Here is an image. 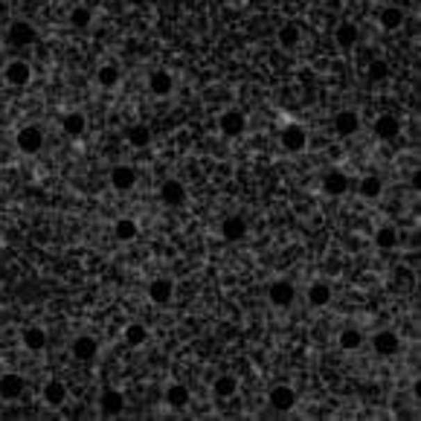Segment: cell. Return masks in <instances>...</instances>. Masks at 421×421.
<instances>
[{
  "label": "cell",
  "instance_id": "ac0fdd59",
  "mask_svg": "<svg viewBox=\"0 0 421 421\" xmlns=\"http://www.w3.org/2000/svg\"><path fill=\"white\" fill-rule=\"evenodd\" d=\"M99 410H102V415H122V410H125V395L117 393V390H105V393L99 395Z\"/></svg>",
  "mask_w": 421,
  "mask_h": 421
},
{
  "label": "cell",
  "instance_id": "f1b7e54d",
  "mask_svg": "<svg viewBox=\"0 0 421 421\" xmlns=\"http://www.w3.org/2000/svg\"><path fill=\"white\" fill-rule=\"evenodd\" d=\"M166 404L172 410H183L186 404H189V390L183 383H172L169 390H166Z\"/></svg>",
  "mask_w": 421,
  "mask_h": 421
},
{
  "label": "cell",
  "instance_id": "9a60e30c",
  "mask_svg": "<svg viewBox=\"0 0 421 421\" xmlns=\"http://www.w3.org/2000/svg\"><path fill=\"white\" fill-rule=\"evenodd\" d=\"M172 297H174V282L172 279H151V285H149V299L151 302H157V305H169L172 302Z\"/></svg>",
  "mask_w": 421,
  "mask_h": 421
},
{
  "label": "cell",
  "instance_id": "d6986e66",
  "mask_svg": "<svg viewBox=\"0 0 421 421\" xmlns=\"http://www.w3.org/2000/svg\"><path fill=\"white\" fill-rule=\"evenodd\" d=\"M137 183V172L131 166H117L110 172V186L117 192H131Z\"/></svg>",
  "mask_w": 421,
  "mask_h": 421
},
{
  "label": "cell",
  "instance_id": "f35d334b",
  "mask_svg": "<svg viewBox=\"0 0 421 421\" xmlns=\"http://www.w3.org/2000/svg\"><path fill=\"white\" fill-rule=\"evenodd\" d=\"M413 186H421V172H418V169L413 172Z\"/></svg>",
  "mask_w": 421,
  "mask_h": 421
},
{
  "label": "cell",
  "instance_id": "d6a6232c",
  "mask_svg": "<svg viewBox=\"0 0 421 421\" xmlns=\"http://www.w3.org/2000/svg\"><path fill=\"white\" fill-rule=\"evenodd\" d=\"M375 245H378L381 250H395V245H398V230H395V226H381V230L375 233Z\"/></svg>",
  "mask_w": 421,
  "mask_h": 421
},
{
  "label": "cell",
  "instance_id": "ffe728a7",
  "mask_svg": "<svg viewBox=\"0 0 421 421\" xmlns=\"http://www.w3.org/2000/svg\"><path fill=\"white\" fill-rule=\"evenodd\" d=\"M160 201L166 206H181L186 201V186L181 181H166L163 189H160Z\"/></svg>",
  "mask_w": 421,
  "mask_h": 421
},
{
  "label": "cell",
  "instance_id": "44dd1931",
  "mask_svg": "<svg viewBox=\"0 0 421 421\" xmlns=\"http://www.w3.org/2000/svg\"><path fill=\"white\" fill-rule=\"evenodd\" d=\"M322 189H326V195L331 198H340L349 192V177L343 172H329L326 177H322Z\"/></svg>",
  "mask_w": 421,
  "mask_h": 421
},
{
  "label": "cell",
  "instance_id": "5b68a950",
  "mask_svg": "<svg viewBox=\"0 0 421 421\" xmlns=\"http://www.w3.org/2000/svg\"><path fill=\"white\" fill-rule=\"evenodd\" d=\"M267 299L276 305V308H290V305H294V299H297V288L290 285L288 279H276V282L267 288Z\"/></svg>",
  "mask_w": 421,
  "mask_h": 421
},
{
  "label": "cell",
  "instance_id": "7a4b0ae2",
  "mask_svg": "<svg viewBox=\"0 0 421 421\" xmlns=\"http://www.w3.org/2000/svg\"><path fill=\"white\" fill-rule=\"evenodd\" d=\"M15 145L24 154H38L44 149V131L38 125H24L18 134H15Z\"/></svg>",
  "mask_w": 421,
  "mask_h": 421
},
{
  "label": "cell",
  "instance_id": "4316f807",
  "mask_svg": "<svg viewBox=\"0 0 421 421\" xmlns=\"http://www.w3.org/2000/svg\"><path fill=\"white\" fill-rule=\"evenodd\" d=\"M378 24L383 26V29H401L404 26V9H398V6H383L381 9V15H378Z\"/></svg>",
  "mask_w": 421,
  "mask_h": 421
},
{
  "label": "cell",
  "instance_id": "8d00e7d4",
  "mask_svg": "<svg viewBox=\"0 0 421 421\" xmlns=\"http://www.w3.org/2000/svg\"><path fill=\"white\" fill-rule=\"evenodd\" d=\"M369 82H386L390 79V64H386L383 58H375V61H369Z\"/></svg>",
  "mask_w": 421,
  "mask_h": 421
},
{
  "label": "cell",
  "instance_id": "30bf717a",
  "mask_svg": "<svg viewBox=\"0 0 421 421\" xmlns=\"http://www.w3.org/2000/svg\"><path fill=\"white\" fill-rule=\"evenodd\" d=\"M372 349H375V354H381V358H393V354L401 349V340L395 331H378L375 337H372Z\"/></svg>",
  "mask_w": 421,
  "mask_h": 421
},
{
  "label": "cell",
  "instance_id": "5bb4252c",
  "mask_svg": "<svg viewBox=\"0 0 421 421\" xmlns=\"http://www.w3.org/2000/svg\"><path fill=\"white\" fill-rule=\"evenodd\" d=\"M172 90H174V76L169 70H154L149 76V93L163 99V96H172Z\"/></svg>",
  "mask_w": 421,
  "mask_h": 421
},
{
  "label": "cell",
  "instance_id": "e575fe53",
  "mask_svg": "<svg viewBox=\"0 0 421 421\" xmlns=\"http://www.w3.org/2000/svg\"><path fill=\"white\" fill-rule=\"evenodd\" d=\"M67 21H70V26H76V29H88V26L93 24V12H90L88 6H73Z\"/></svg>",
  "mask_w": 421,
  "mask_h": 421
},
{
  "label": "cell",
  "instance_id": "74e56055",
  "mask_svg": "<svg viewBox=\"0 0 421 421\" xmlns=\"http://www.w3.org/2000/svg\"><path fill=\"white\" fill-rule=\"evenodd\" d=\"M395 279H398V282H404V285H413L415 273H413L410 267H395Z\"/></svg>",
  "mask_w": 421,
  "mask_h": 421
},
{
  "label": "cell",
  "instance_id": "603a6c76",
  "mask_svg": "<svg viewBox=\"0 0 421 421\" xmlns=\"http://www.w3.org/2000/svg\"><path fill=\"white\" fill-rule=\"evenodd\" d=\"M125 140H128V145H134V149H145V145L151 142V128L142 125V122L128 125L125 128Z\"/></svg>",
  "mask_w": 421,
  "mask_h": 421
},
{
  "label": "cell",
  "instance_id": "e0dca14e",
  "mask_svg": "<svg viewBox=\"0 0 421 421\" xmlns=\"http://www.w3.org/2000/svg\"><path fill=\"white\" fill-rule=\"evenodd\" d=\"M85 128H88V117L82 110H67L61 117V131L64 134H70V137H82L85 134Z\"/></svg>",
  "mask_w": 421,
  "mask_h": 421
},
{
  "label": "cell",
  "instance_id": "f546056e",
  "mask_svg": "<svg viewBox=\"0 0 421 421\" xmlns=\"http://www.w3.org/2000/svg\"><path fill=\"white\" fill-rule=\"evenodd\" d=\"M119 79H122V73H119L117 64H102V67L96 70V82H99L102 88H117Z\"/></svg>",
  "mask_w": 421,
  "mask_h": 421
},
{
  "label": "cell",
  "instance_id": "ba28073f",
  "mask_svg": "<svg viewBox=\"0 0 421 421\" xmlns=\"http://www.w3.org/2000/svg\"><path fill=\"white\" fill-rule=\"evenodd\" d=\"M270 407L276 413H290L297 407V393L290 390V386H285V383L273 386V390H270Z\"/></svg>",
  "mask_w": 421,
  "mask_h": 421
},
{
  "label": "cell",
  "instance_id": "8fae6325",
  "mask_svg": "<svg viewBox=\"0 0 421 421\" xmlns=\"http://www.w3.org/2000/svg\"><path fill=\"white\" fill-rule=\"evenodd\" d=\"M41 398L47 407H64V401H67V386H64V381H47L44 383V390H41Z\"/></svg>",
  "mask_w": 421,
  "mask_h": 421
},
{
  "label": "cell",
  "instance_id": "6da1fadb",
  "mask_svg": "<svg viewBox=\"0 0 421 421\" xmlns=\"http://www.w3.org/2000/svg\"><path fill=\"white\" fill-rule=\"evenodd\" d=\"M6 38H9L12 47H32V44L38 41V29H35V24H29V21L18 18V21L9 24Z\"/></svg>",
  "mask_w": 421,
  "mask_h": 421
},
{
  "label": "cell",
  "instance_id": "7402d4cb",
  "mask_svg": "<svg viewBox=\"0 0 421 421\" xmlns=\"http://www.w3.org/2000/svg\"><path fill=\"white\" fill-rule=\"evenodd\" d=\"M375 134L381 140H395L401 134V119L393 117V113H383V117L375 119Z\"/></svg>",
  "mask_w": 421,
  "mask_h": 421
},
{
  "label": "cell",
  "instance_id": "277c9868",
  "mask_svg": "<svg viewBox=\"0 0 421 421\" xmlns=\"http://www.w3.org/2000/svg\"><path fill=\"white\" fill-rule=\"evenodd\" d=\"M218 128H221L224 137H241V134H245V128H247V117L238 108H226L218 117Z\"/></svg>",
  "mask_w": 421,
  "mask_h": 421
},
{
  "label": "cell",
  "instance_id": "7c38bea8",
  "mask_svg": "<svg viewBox=\"0 0 421 421\" xmlns=\"http://www.w3.org/2000/svg\"><path fill=\"white\" fill-rule=\"evenodd\" d=\"M358 38H361V26L352 24V21H343L334 29V44L340 47V50H352V47L358 44Z\"/></svg>",
  "mask_w": 421,
  "mask_h": 421
},
{
  "label": "cell",
  "instance_id": "8992f818",
  "mask_svg": "<svg viewBox=\"0 0 421 421\" xmlns=\"http://www.w3.org/2000/svg\"><path fill=\"white\" fill-rule=\"evenodd\" d=\"M279 140H282V149L285 151H302L305 145H308V134H305V128L302 125H285L282 128V134H279Z\"/></svg>",
  "mask_w": 421,
  "mask_h": 421
},
{
  "label": "cell",
  "instance_id": "1f68e13d",
  "mask_svg": "<svg viewBox=\"0 0 421 421\" xmlns=\"http://www.w3.org/2000/svg\"><path fill=\"white\" fill-rule=\"evenodd\" d=\"M363 346V334L358 331V329H343V331H340V349H343V352H358Z\"/></svg>",
  "mask_w": 421,
  "mask_h": 421
},
{
  "label": "cell",
  "instance_id": "d590c367",
  "mask_svg": "<svg viewBox=\"0 0 421 421\" xmlns=\"http://www.w3.org/2000/svg\"><path fill=\"white\" fill-rule=\"evenodd\" d=\"M145 340H149V329H145V326H140V322L125 326V343L128 346H142Z\"/></svg>",
  "mask_w": 421,
  "mask_h": 421
},
{
  "label": "cell",
  "instance_id": "cb8c5ba5",
  "mask_svg": "<svg viewBox=\"0 0 421 421\" xmlns=\"http://www.w3.org/2000/svg\"><path fill=\"white\" fill-rule=\"evenodd\" d=\"M276 41H279L282 50H297L299 41H302V29H299L297 24H282V26H279Z\"/></svg>",
  "mask_w": 421,
  "mask_h": 421
},
{
  "label": "cell",
  "instance_id": "4dcf8cb0",
  "mask_svg": "<svg viewBox=\"0 0 421 421\" xmlns=\"http://www.w3.org/2000/svg\"><path fill=\"white\" fill-rule=\"evenodd\" d=\"M140 233V226L134 218H119L117 224H113V236H117V241H134Z\"/></svg>",
  "mask_w": 421,
  "mask_h": 421
},
{
  "label": "cell",
  "instance_id": "52a82bcc",
  "mask_svg": "<svg viewBox=\"0 0 421 421\" xmlns=\"http://www.w3.org/2000/svg\"><path fill=\"white\" fill-rule=\"evenodd\" d=\"M96 352H99V343H96L90 334H79L70 343V354L76 361H82V363H90L96 358Z\"/></svg>",
  "mask_w": 421,
  "mask_h": 421
},
{
  "label": "cell",
  "instance_id": "d4e9b609",
  "mask_svg": "<svg viewBox=\"0 0 421 421\" xmlns=\"http://www.w3.org/2000/svg\"><path fill=\"white\" fill-rule=\"evenodd\" d=\"M24 349H29V352H44L47 349V331L41 329V326H29V329H24Z\"/></svg>",
  "mask_w": 421,
  "mask_h": 421
},
{
  "label": "cell",
  "instance_id": "2e32d148",
  "mask_svg": "<svg viewBox=\"0 0 421 421\" xmlns=\"http://www.w3.org/2000/svg\"><path fill=\"white\" fill-rule=\"evenodd\" d=\"M221 236H224V241H241V238L247 236V221L241 218V215L224 218L221 221Z\"/></svg>",
  "mask_w": 421,
  "mask_h": 421
},
{
  "label": "cell",
  "instance_id": "484cf974",
  "mask_svg": "<svg viewBox=\"0 0 421 421\" xmlns=\"http://www.w3.org/2000/svg\"><path fill=\"white\" fill-rule=\"evenodd\" d=\"M358 192L366 201H375V198H381V192H383V181H381L378 174H366V177H361Z\"/></svg>",
  "mask_w": 421,
  "mask_h": 421
},
{
  "label": "cell",
  "instance_id": "4fadbf2b",
  "mask_svg": "<svg viewBox=\"0 0 421 421\" xmlns=\"http://www.w3.org/2000/svg\"><path fill=\"white\" fill-rule=\"evenodd\" d=\"M334 131L340 137H354L361 131V117L354 110H340L334 117Z\"/></svg>",
  "mask_w": 421,
  "mask_h": 421
},
{
  "label": "cell",
  "instance_id": "3957f363",
  "mask_svg": "<svg viewBox=\"0 0 421 421\" xmlns=\"http://www.w3.org/2000/svg\"><path fill=\"white\" fill-rule=\"evenodd\" d=\"M3 79H6V85H12V88H26V85L32 82V64L24 61V58H12V61H6Z\"/></svg>",
  "mask_w": 421,
  "mask_h": 421
},
{
  "label": "cell",
  "instance_id": "83f0119b",
  "mask_svg": "<svg viewBox=\"0 0 421 421\" xmlns=\"http://www.w3.org/2000/svg\"><path fill=\"white\" fill-rule=\"evenodd\" d=\"M308 302L314 305V308H326V305L331 302V288L326 282H314L308 288Z\"/></svg>",
  "mask_w": 421,
  "mask_h": 421
},
{
  "label": "cell",
  "instance_id": "9c48e42d",
  "mask_svg": "<svg viewBox=\"0 0 421 421\" xmlns=\"http://www.w3.org/2000/svg\"><path fill=\"white\" fill-rule=\"evenodd\" d=\"M24 390H26V383H24V378L18 375V372H6V375L0 378V398L3 401L24 398Z\"/></svg>",
  "mask_w": 421,
  "mask_h": 421
},
{
  "label": "cell",
  "instance_id": "836d02e7",
  "mask_svg": "<svg viewBox=\"0 0 421 421\" xmlns=\"http://www.w3.org/2000/svg\"><path fill=\"white\" fill-rule=\"evenodd\" d=\"M213 390H215V395H218V398H233V395H236V390H238V381H236L233 375H221V378H215Z\"/></svg>",
  "mask_w": 421,
  "mask_h": 421
}]
</instances>
